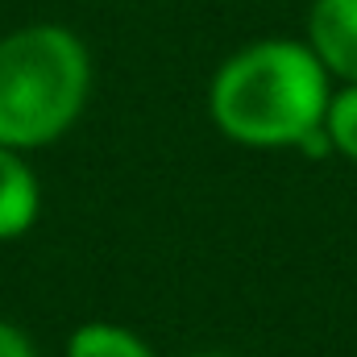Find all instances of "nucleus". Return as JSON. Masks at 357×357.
<instances>
[{"mask_svg": "<svg viewBox=\"0 0 357 357\" xmlns=\"http://www.w3.org/2000/svg\"><path fill=\"white\" fill-rule=\"evenodd\" d=\"M328 71L303 42L266 38L220 63L208 112L212 125L250 150H299L328 112Z\"/></svg>", "mask_w": 357, "mask_h": 357, "instance_id": "obj_1", "label": "nucleus"}, {"mask_svg": "<svg viewBox=\"0 0 357 357\" xmlns=\"http://www.w3.org/2000/svg\"><path fill=\"white\" fill-rule=\"evenodd\" d=\"M91 88L88 46L63 25H25L0 38V146L38 150L59 142Z\"/></svg>", "mask_w": 357, "mask_h": 357, "instance_id": "obj_2", "label": "nucleus"}, {"mask_svg": "<svg viewBox=\"0 0 357 357\" xmlns=\"http://www.w3.org/2000/svg\"><path fill=\"white\" fill-rule=\"evenodd\" d=\"M307 46L328 75L357 84V0H316L307 13Z\"/></svg>", "mask_w": 357, "mask_h": 357, "instance_id": "obj_3", "label": "nucleus"}, {"mask_svg": "<svg viewBox=\"0 0 357 357\" xmlns=\"http://www.w3.org/2000/svg\"><path fill=\"white\" fill-rule=\"evenodd\" d=\"M42 212V187L21 150L0 146V241L25 237Z\"/></svg>", "mask_w": 357, "mask_h": 357, "instance_id": "obj_4", "label": "nucleus"}, {"mask_svg": "<svg viewBox=\"0 0 357 357\" xmlns=\"http://www.w3.org/2000/svg\"><path fill=\"white\" fill-rule=\"evenodd\" d=\"M67 357H154V354L133 328L108 324V320H91V324H79L71 333Z\"/></svg>", "mask_w": 357, "mask_h": 357, "instance_id": "obj_5", "label": "nucleus"}, {"mask_svg": "<svg viewBox=\"0 0 357 357\" xmlns=\"http://www.w3.org/2000/svg\"><path fill=\"white\" fill-rule=\"evenodd\" d=\"M324 133L341 158L357 162V84H345L341 91H333L328 112H324Z\"/></svg>", "mask_w": 357, "mask_h": 357, "instance_id": "obj_6", "label": "nucleus"}, {"mask_svg": "<svg viewBox=\"0 0 357 357\" xmlns=\"http://www.w3.org/2000/svg\"><path fill=\"white\" fill-rule=\"evenodd\" d=\"M0 357H38V354H33V345H29V337L21 328L0 320Z\"/></svg>", "mask_w": 357, "mask_h": 357, "instance_id": "obj_7", "label": "nucleus"}, {"mask_svg": "<svg viewBox=\"0 0 357 357\" xmlns=\"http://www.w3.org/2000/svg\"><path fill=\"white\" fill-rule=\"evenodd\" d=\"M195 357H229V354H195Z\"/></svg>", "mask_w": 357, "mask_h": 357, "instance_id": "obj_8", "label": "nucleus"}]
</instances>
